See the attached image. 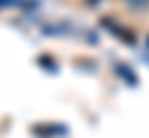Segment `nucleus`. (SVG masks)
Listing matches in <instances>:
<instances>
[{
	"instance_id": "1",
	"label": "nucleus",
	"mask_w": 149,
	"mask_h": 138,
	"mask_svg": "<svg viewBox=\"0 0 149 138\" xmlns=\"http://www.w3.org/2000/svg\"><path fill=\"white\" fill-rule=\"evenodd\" d=\"M91 3H94V0H91Z\"/></svg>"
}]
</instances>
